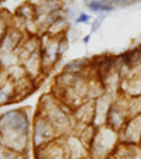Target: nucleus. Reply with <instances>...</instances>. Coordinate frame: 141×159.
Wrapping results in <instances>:
<instances>
[{
	"label": "nucleus",
	"mask_w": 141,
	"mask_h": 159,
	"mask_svg": "<svg viewBox=\"0 0 141 159\" xmlns=\"http://www.w3.org/2000/svg\"><path fill=\"white\" fill-rule=\"evenodd\" d=\"M2 145L14 152L26 151L30 139V120L24 110H12L0 114Z\"/></svg>",
	"instance_id": "f257e3e1"
},
{
	"label": "nucleus",
	"mask_w": 141,
	"mask_h": 159,
	"mask_svg": "<svg viewBox=\"0 0 141 159\" xmlns=\"http://www.w3.org/2000/svg\"><path fill=\"white\" fill-rule=\"evenodd\" d=\"M119 142V131L113 129L107 124L96 129L95 137L90 142V155L93 159H106L114 152Z\"/></svg>",
	"instance_id": "f03ea898"
},
{
	"label": "nucleus",
	"mask_w": 141,
	"mask_h": 159,
	"mask_svg": "<svg viewBox=\"0 0 141 159\" xmlns=\"http://www.w3.org/2000/svg\"><path fill=\"white\" fill-rule=\"evenodd\" d=\"M57 131L52 127V124L49 123V120L45 117L42 113H37L35 118H34L33 124V144L34 148H40L42 145L51 142L52 139H55Z\"/></svg>",
	"instance_id": "7ed1b4c3"
},
{
	"label": "nucleus",
	"mask_w": 141,
	"mask_h": 159,
	"mask_svg": "<svg viewBox=\"0 0 141 159\" xmlns=\"http://www.w3.org/2000/svg\"><path fill=\"white\" fill-rule=\"evenodd\" d=\"M61 38L62 37L47 35L45 42H41V61L42 70H48L55 65L61 57Z\"/></svg>",
	"instance_id": "20e7f679"
},
{
	"label": "nucleus",
	"mask_w": 141,
	"mask_h": 159,
	"mask_svg": "<svg viewBox=\"0 0 141 159\" xmlns=\"http://www.w3.org/2000/svg\"><path fill=\"white\" fill-rule=\"evenodd\" d=\"M129 104H123V103H114L111 104L110 110L107 113V118H106V124L111 127L116 131H121L126 123L129 121Z\"/></svg>",
	"instance_id": "39448f33"
},
{
	"label": "nucleus",
	"mask_w": 141,
	"mask_h": 159,
	"mask_svg": "<svg viewBox=\"0 0 141 159\" xmlns=\"http://www.w3.org/2000/svg\"><path fill=\"white\" fill-rule=\"evenodd\" d=\"M37 149V158L38 159H69V152L66 142L63 144L59 139H52L51 142L42 145Z\"/></svg>",
	"instance_id": "423d86ee"
},
{
	"label": "nucleus",
	"mask_w": 141,
	"mask_h": 159,
	"mask_svg": "<svg viewBox=\"0 0 141 159\" xmlns=\"http://www.w3.org/2000/svg\"><path fill=\"white\" fill-rule=\"evenodd\" d=\"M141 139V114L131 116L121 129V142L129 145H138Z\"/></svg>",
	"instance_id": "0eeeda50"
},
{
	"label": "nucleus",
	"mask_w": 141,
	"mask_h": 159,
	"mask_svg": "<svg viewBox=\"0 0 141 159\" xmlns=\"http://www.w3.org/2000/svg\"><path fill=\"white\" fill-rule=\"evenodd\" d=\"M121 89L130 97L141 96V72L133 68L130 73H127L121 79Z\"/></svg>",
	"instance_id": "6e6552de"
},
{
	"label": "nucleus",
	"mask_w": 141,
	"mask_h": 159,
	"mask_svg": "<svg viewBox=\"0 0 141 159\" xmlns=\"http://www.w3.org/2000/svg\"><path fill=\"white\" fill-rule=\"evenodd\" d=\"M63 2L65 0H30V3L35 7L37 17L61 11L63 9Z\"/></svg>",
	"instance_id": "1a4fd4ad"
},
{
	"label": "nucleus",
	"mask_w": 141,
	"mask_h": 159,
	"mask_svg": "<svg viewBox=\"0 0 141 159\" xmlns=\"http://www.w3.org/2000/svg\"><path fill=\"white\" fill-rule=\"evenodd\" d=\"M16 99V82L12 78H7L0 84V106H4Z\"/></svg>",
	"instance_id": "9d476101"
},
{
	"label": "nucleus",
	"mask_w": 141,
	"mask_h": 159,
	"mask_svg": "<svg viewBox=\"0 0 141 159\" xmlns=\"http://www.w3.org/2000/svg\"><path fill=\"white\" fill-rule=\"evenodd\" d=\"M93 117H95V102L87 100L86 103H82L76 108V118L78 121L85 124L93 123Z\"/></svg>",
	"instance_id": "9b49d317"
},
{
	"label": "nucleus",
	"mask_w": 141,
	"mask_h": 159,
	"mask_svg": "<svg viewBox=\"0 0 141 159\" xmlns=\"http://www.w3.org/2000/svg\"><path fill=\"white\" fill-rule=\"evenodd\" d=\"M89 7V10L92 11H96V13H109L113 10V4L107 3V2H100V0H92L90 3L86 4Z\"/></svg>",
	"instance_id": "f8f14e48"
},
{
	"label": "nucleus",
	"mask_w": 141,
	"mask_h": 159,
	"mask_svg": "<svg viewBox=\"0 0 141 159\" xmlns=\"http://www.w3.org/2000/svg\"><path fill=\"white\" fill-rule=\"evenodd\" d=\"M87 61L86 59H76V61H71L69 63H66L65 66V72H71V73H82L83 69L86 68Z\"/></svg>",
	"instance_id": "ddd939ff"
},
{
	"label": "nucleus",
	"mask_w": 141,
	"mask_h": 159,
	"mask_svg": "<svg viewBox=\"0 0 141 159\" xmlns=\"http://www.w3.org/2000/svg\"><path fill=\"white\" fill-rule=\"evenodd\" d=\"M127 104H129V113L131 116L141 114V96L131 97Z\"/></svg>",
	"instance_id": "4468645a"
},
{
	"label": "nucleus",
	"mask_w": 141,
	"mask_h": 159,
	"mask_svg": "<svg viewBox=\"0 0 141 159\" xmlns=\"http://www.w3.org/2000/svg\"><path fill=\"white\" fill-rule=\"evenodd\" d=\"M0 159H17V152L6 147H0Z\"/></svg>",
	"instance_id": "2eb2a0df"
},
{
	"label": "nucleus",
	"mask_w": 141,
	"mask_h": 159,
	"mask_svg": "<svg viewBox=\"0 0 141 159\" xmlns=\"http://www.w3.org/2000/svg\"><path fill=\"white\" fill-rule=\"evenodd\" d=\"M9 20H7L6 17H4L3 13H0V42H2V39H3L4 34H6L7 28H9Z\"/></svg>",
	"instance_id": "dca6fc26"
},
{
	"label": "nucleus",
	"mask_w": 141,
	"mask_h": 159,
	"mask_svg": "<svg viewBox=\"0 0 141 159\" xmlns=\"http://www.w3.org/2000/svg\"><path fill=\"white\" fill-rule=\"evenodd\" d=\"M103 18H105V16H100V17H97L96 20L92 23V33H95V31H97V28L102 25L103 23Z\"/></svg>",
	"instance_id": "f3484780"
},
{
	"label": "nucleus",
	"mask_w": 141,
	"mask_h": 159,
	"mask_svg": "<svg viewBox=\"0 0 141 159\" xmlns=\"http://www.w3.org/2000/svg\"><path fill=\"white\" fill-rule=\"evenodd\" d=\"M90 16H87L86 13H79V16L76 17V23H89Z\"/></svg>",
	"instance_id": "a211bd4d"
},
{
	"label": "nucleus",
	"mask_w": 141,
	"mask_h": 159,
	"mask_svg": "<svg viewBox=\"0 0 141 159\" xmlns=\"http://www.w3.org/2000/svg\"><path fill=\"white\" fill-rule=\"evenodd\" d=\"M131 0H110V3L113 6H124V4H129Z\"/></svg>",
	"instance_id": "6ab92c4d"
},
{
	"label": "nucleus",
	"mask_w": 141,
	"mask_h": 159,
	"mask_svg": "<svg viewBox=\"0 0 141 159\" xmlns=\"http://www.w3.org/2000/svg\"><path fill=\"white\" fill-rule=\"evenodd\" d=\"M7 78H9V76H7V73L4 72V69H3V68H2V65H0V84L3 83V82L6 80Z\"/></svg>",
	"instance_id": "aec40b11"
},
{
	"label": "nucleus",
	"mask_w": 141,
	"mask_h": 159,
	"mask_svg": "<svg viewBox=\"0 0 141 159\" xmlns=\"http://www.w3.org/2000/svg\"><path fill=\"white\" fill-rule=\"evenodd\" d=\"M89 39H90V34H89V35H86V37H85V38H83V42H87V41H89Z\"/></svg>",
	"instance_id": "412c9836"
},
{
	"label": "nucleus",
	"mask_w": 141,
	"mask_h": 159,
	"mask_svg": "<svg viewBox=\"0 0 141 159\" xmlns=\"http://www.w3.org/2000/svg\"><path fill=\"white\" fill-rule=\"evenodd\" d=\"M83 2H85V3L87 4V3H90V2H92V0H83Z\"/></svg>",
	"instance_id": "4be33fe9"
},
{
	"label": "nucleus",
	"mask_w": 141,
	"mask_h": 159,
	"mask_svg": "<svg viewBox=\"0 0 141 159\" xmlns=\"http://www.w3.org/2000/svg\"><path fill=\"white\" fill-rule=\"evenodd\" d=\"M0 147H3V145H2V135H0Z\"/></svg>",
	"instance_id": "5701e85b"
},
{
	"label": "nucleus",
	"mask_w": 141,
	"mask_h": 159,
	"mask_svg": "<svg viewBox=\"0 0 141 159\" xmlns=\"http://www.w3.org/2000/svg\"><path fill=\"white\" fill-rule=\"evenodd\" d=\"M100 2H107V3H110V0H100Z\"/></svg>",
	"instance_id": "b1692460"
}]
</instances>
